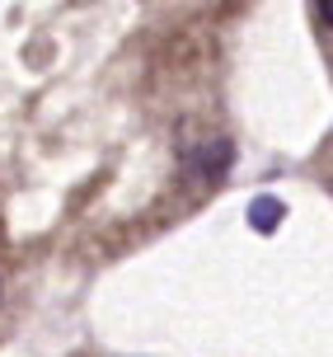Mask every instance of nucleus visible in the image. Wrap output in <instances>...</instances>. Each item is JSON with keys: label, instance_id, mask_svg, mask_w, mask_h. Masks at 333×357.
I'll return each instance as SVG.
<instances>
[{"label": "nucleus", "instance_id": "1", "mask_svg": "<svg viewBox=\"0 0 333 357\" xmlns=\"http://www.w3.org/2000/svg\"><path fill=\"white\" fill-rule=\"evenodd\" d=\"M281 216H286V202L272 197V193H258L254 202H249V226H254L258 235H272L281 226Z\"/></svg>", "mask_w": 333, "mask_h": 357}, {"label": "nucleus", "instance_id": "2", "mask_svg": "<svg viewBox=\"0 0 333 357\" xmlns=\"http://www.w3.org/2000/svg\"><path fill=\"white\" fill-rule=\"evenodd\" d=\"M230 155H235V146H230V142L207 146V151H202V174H207V178H221L230 169Z\"/></svg>", "mask_w": 333, "mask_h": 357}]
</instances>
